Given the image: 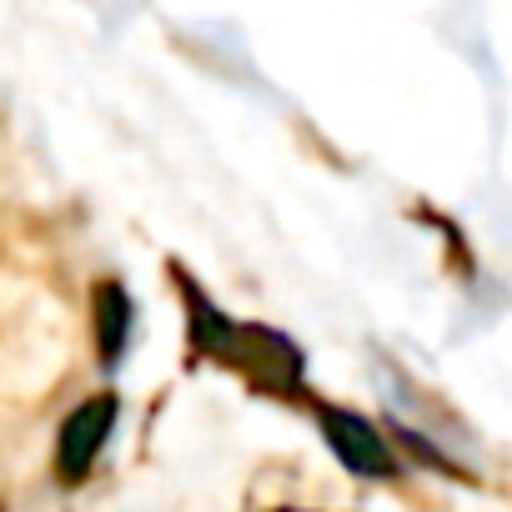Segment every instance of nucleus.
<instances>
[{
  "label": "nucleus",
  "mask_w": 512,
  "mask_h": 512,
  "mask_svg": "<svg viewBox=\"0 0 512 512\" xmlns=\"http://www.w3.org/2000/svg\"><path fill=\"white\" fill-rule=\"evenodd\" d=\"M221 362L246 372L262 392H292L302 382V352L272 327H231Z\"/></svg>",
  "instance_id": "f257e3e1"
},
{
  "label": "nucleus",
  "mask_w": 512,
  "mask_h": 512,
  "mask_svg": "<svg viewBox=\"0 0 512 512\" xmlns=\"http://www.w3.org/2000/svg\"><path fill=\"white\" fill-rule=\"evenodd\" d=\"M277 512H297V507H277Z\"/></svg>",
  "instance_id": "39448f33"
},
{
  "label": "nucleus",
  "mask_w": 512,
  "mask_h": 512,
  "mask_svg": "<svg viewBox=\"0 0 512 512\" xmlns=\"http://www.w3.org/2000/svg\"><path fill=\"white\" fill-rule=\"evenodd\" d=\"M116 397L111 392H96L86 397L81 407H71V417L61 422V437H56V477L61 482H86L96 457L106 452V437L116 427Z\"/></svg>",
  "instance_id": "f03ea898"
},
{
  "label": "nucleus",
  "mask_w": 512,
  "mask_h": 512,
  "mask_svg": "<svg viewBox=\"0 0 512 512\" xmlns=\"http://www.w3.org/2000/svg\"><path fill=\"white\" fill-rule=\"evenodd\" d=\"M126 337H131V297L121 282H101L96 287V347L106 367L126 352Z\"/></svg>",
  "instance_id": "20e7f679"
},
{
  "label": "nucleus",
  "mask_w": 512,
  "mask_h": 512,
  "mask_svg": "<svg viewBox=\"0 0 512 512\" xmlns=\"http://www.w3.org/2000/svg\"><path fill=\"white\" fill-rule=\"evenodd\" d=\"M317 417H322V437H327V447L337 452L342 467H352L357 477H392L397 472V457H392L387 437L367 417L342 412V407H317Z\"/></svg>",
  "instance_id": "7ed1b4c3"
}]
</instances>
